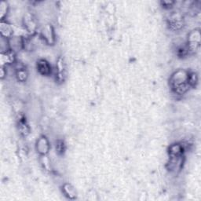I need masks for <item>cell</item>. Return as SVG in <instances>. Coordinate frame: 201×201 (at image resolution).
<instances>
[{
  "mask_svg": "<svg viewBox=\"0 0 201 201\" xmlns=\"http://www.w3.org/2000/svg\"><path fill=\"white\" fill-rule=\"evenodd\" d=\"M189 74L183 71H178L172 75L170 79L171 88L177 94H183L189 89Z\"/></svg>",
  "mask_w": 201,
  "mask_h": 201,
  "instance_id": "1",
  "label": "cell"
},
{
  "mask_svg": "<svg viewBox=\"0 0 201 201\" xmlns=\"http://www.w3.org/2000/svg\"><path fill=\"white\" fill-rule=\"evenodd\" d=\"M38 72L43 75H49L51 73V67L45 60H40L37 62Z\"/></svg>",
  "mask_w": 201,
  "mask_h": 201,
  "instance_id": "2",
  "label": "cell"
},
{
  "mask_svg": "<svg viewBox=\"0 0 201 201\" xmlns=\"http://www.w3.org/2000/svg\"><path fill=\"white\" fill-rule=\"evenodd\" d=\"M188 81H189V87H194L197 85V81H198V78L196 73H191L189 74V77H188Z\"/></svg>",
  "mask_w": 201,
  "mask_h": 201,
  "instance_id": "3",
  "label": "cell"
},
{
  "mask_svg": "<svg viewBox=\"0 0 201 201\" xmlns=\"http://www.w3.org/2000/svg\"><path fill=\"white\" fill-rule=\"evenodd\" d=\"M17 78H18L19 80L25 81V79H27L28 74H27V72H26V71L21 69V70H19L18 72H17Z\"/></svg>",
  "mask_w": 201,
  "mask_h": 201,
  "instance_id": "4",
  "label": "cell"
},
{
  "mask_svg": "<svg viewBox=\"0 0 201 201\" xmlns=\"http://www.w3.org/2000/svg\"><path fill=\"white\" fill-rule=\"evenodd\" d=\"M57 150H58L59 152H64V143H63L62 141H59L58 144L57 145Z\"/></svg>",
  "mask_w": 201,
  "mask_h": 201,
  "instance_id": "5",
  "label": "cell"
}]
</instances>
